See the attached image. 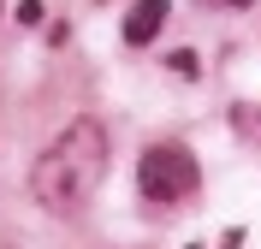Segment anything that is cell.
Here are the masks:
<instances>
[{
  "instance_id": "cell-3",
  "label": "cell",
  "mask_w": 261,
  "mask_h": 249,
  "mask_svg": "<svg viewBox=\"0 0 261 249\" xmlns=\"http://www.w3.org/2000/svg\"><path fill=\"white\" fill-rule=\"evenodd\" d=\"M166 12H172V0H137V6H130V18H125V42H130V48L154 42V36H161V24H166Z\"/></svg>"
},
{
  "instance_id": "cell-5",
  "label": "cell",
  "mask_w": 261,
  "mask_h": 249,
  "mask_svg": "<svg viewBox=\"0 0 261 249\" xmlns=\"http://www.w3.org/2000/svg\"><path fill=\"white\" fill-rule=\"evenodd\" d=\"M42 18H48L42 0H18V24H42Z\"/></svg>"
},
{
  "instance_id": "cell-4",
  "label": "cell",
  "mask_w": 261,
  "mask_h": 249,
  "mask_svg": "<svg viewBox=\"0 0 261 249\" xmlns=\"http://www.w3.org/2000/svg\"><path fill=\"white\" fill-rule=\"evenodd\" d=\"M166 66L178 71V77H196V71H202V66H196V53H190V48H178V53H172V60H166Z\"/></svg>"
},
{
  "instance_id": "cell-2",
  "label": "cell",
  "mask_w": 261,
  "mask_h": 249,
  "mask_svg": "<svg viewBox=\"0 0 261 249\" xmlns=\"http://www.w3.org/2000/svg\"><path fill=\"white\" fill-rule=\"evenodd\" d=\"M137 190L148 202H184L196 190V160L184 149H148L137 160Z\"/></svg>"
},
{
  "instance_id": "cell-6",
  "label": "cell",
  "mask_w": 261,
  "mask_h": 249,
  "mask_svg": "<svg viewBox=\"0 0 261 249\" xmlns=\"http://www.w3.org/2000/svg\"><path fill=\"white\" fill-rule=\"evenodd\" d=\"M190 249H196V243H190Z\"/></svg>"
},
{
  "instance_id": "cell-1",
  "label": "cell",
  "mask_w": 261,
  "mask_h": 249,
  "mask_svg": "<svg viewBox=\"0 0 261 249\" xmlns=\"http://www.w3.org/2000/svg\"><path fill=\"white\" fill-rule=\"evenodd\" d=\"M101 172H107V131H101L95 119H77V125H65L48 149L36 154L30 190H36L42 208L65 214L71 202H83V196L101 184Z\"/></svg>"
}]
</instances>
